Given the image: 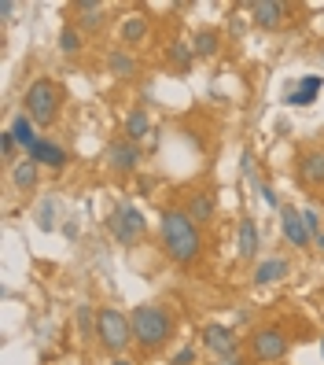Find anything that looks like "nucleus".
<instances>
[{
    "mask_svg": "<svg viewBox=\"0 0 324 365\" xmlns=\"http://www.w3.org/2000/svg\"><path fill=\"white\" fill-rule=\"evenodd\" d=\"M287 273H291L287 258H262V262L254 265L251 280H254V288H269V285H280Z\"/></svg>",
    "mask_w": 324,
    "mask_h": 365,
    "instance_id": "13",
    "label": "nucleus"
},
{
    "mask_svg": "<svg viewBox=\"0 0 324 365\" xmlns=\"http://www.w3.org/2000/svg\"><path fill=\"white\" fill-rule=\"evenodd\" d=\"M11 181H15V189H19V192H30V189L37 185V162H30V159L15 162V170H11Z\"/></svg>",
    "mask_w": 324,
    "mask_h": 365,
    "instance_id": "22",
    "label": "nucleus"
},
{
    "mask_svg": "<svg viewBox=\"0 0 324 365\" xmlns=\"http://www.w3.org/2000/svg\"><path fill=\"white\" fill-rule=\"evenodd\" d=\"M118 33H122V44H144V37H148V19H144V15H129Z\"/></svg>",
    "mask_w": 324,
    "mask_h": 365,
    "instance_id": "20",
    "label": "nucleus"
},
{
    "mask_svg": "<svg viewBox=\"0 0 324 365\" xmlns=\"http://www.w3.org/2000/svg\"><path fill=\"white\" fill-rule=\"evenodd\" d=\"M221 365H247V361H243V354H239V351H232V354H225V358H221Z\"/></svg>",
    "mask_w": 324,
    "mask_h": 365,
    "instance_id": "32",
    "label": "nucleus"
},
{
    "mask_svg": "<svg viewBox=\"0 0 324 365\" xmlns=\"http://www.w3.org/2000/svg\"><path fill=\"white\" fill-rule=\"evenodd\" d=\"M258 196H262L269 207H277V210L284 207V203H280V196H277V189H273V185H262V181H258Z\"/></svg>",
    "mask_w": 324,
    "mask_h": 365,
    "instance_id": "28",
    "label": "nucleus"
},
{
    "mask_svg": "<svg viewBox=\"0 0 324 365\" xmlns=\"http://www.w3.org/2000/svg\"><path fill=\"white\" fill-rule=\"evenodd\" d=\"M129 328H133V343H140L144 351H158L162 343L173 340L177 321H173L170 310L144 303V306H137L133 313H129Z\"/></svg>",
    "mask_w": 324,
    "mask_h": 365,
    "instance_id": "2",
    "label": "nucleus"
},
{
    "mask_svg": "<svg viewBox=\"0 0 324 365\" xmlns=\"http://www.w3.org/2000/svg\"><path fill=\"white\" fill-rule=\"evenodd\" d=\"M320 89H324V74H306V78L295 81V89H287L284 104H291V107H310Z\"/></svg>",
    "mask_w": 324,
    "mask_h": 365,
    "instance_id": "10",
    "label": "nucleus"
},
{
    "mask_svg": "<svg viewBox=\"0 0 324 365\" xmlns=\"http://www.w3.org/2000/svg\"><path fill=\"white\" fill-rule=\"evenodd\" d=\"M74 11H77V30L81 33H96L104 23H107V15H104V4H96V0H77L74 4Z\"/></svg>",
    "mask_w": 324,
    "mask_h": 365,
    "instance_id": "14",
    "label": "nucleus"
},
{
    "mask_svg": "<svg viewBox=\"0 0 324 365\" xmlns=\"http://www.w3.org/2000/svg\"><path fill=\"white\" fill-rule=\"evenodd\" d=\"M320 351H324V340H320Z\"/></svg>",
    "mask_w": 324,
    "mask_h": 365,
    "instance_id": "36",
    "label": "nucleus"
},
{
    "mask_svg": "<svg viewBox=\"0 0 324 365\" xmlns=\"http://www.w3.org/2000/svg\"><path fill=\"white\" fill-rule=\"evenodd\" d=\"M107 71L115 74V78H133L137 74V59L129 56V52H111L107 56Z\"/></svg>",
    "mask_w": 324,
    "mask_h": 365,
    "instance_id": "24",
    "label": "nucleus"
},
{
    "mask_svg": "<svg viewBox=\"0 0 324 365\" xmlns=\"http://www.w3.org/2000/svg\"><path fill=\"white\" fill-rule=\"evenodd\" d=\"M221 48V37H218V30H199L196 33V41H192V52L196 56H203V59H210Z\"/></svg>",
    "mask_w": 324,
    "mask_h": 365,
    "instance_id": "23",
    "label": "nucleus"
},
{
    "mask_svg": "<svg viewBox=\"0 0 324 365\" xmlns=\"http://www.w3.org/2000/svg\"><path fill=\"white\" fill-rule=\"evenodd\" d=\"M26 159L37 162V166H52V170H63V166H67V152H63L56 140H48V137H41L34 148H30Z\"/></svg>",
    "mask_w": 324,
    "mask_h": 365,
    "instance_id": "12",
    "label": "nucleus"
},
{
    "mask_svg": "<svg viewBox=\"0 0 324 365\" xmlns=\"http://www.w3.org/2000/svg\"><path fill=\"white\" fill-rule=\"evenodd\" d=\"M258 251H262V237H258V225L254 218H243L239 222V258H258Z\"/></svg>",
    "mask_w": 324,
    "mask_h": 365,
    "instance_id": "15",
    "label": "nucleus"
},
{
    "mask_svg": "<svg viewBox=\"0 0 324 365\" xmlns=\"http://www.w3.org/2000/svg\"><path fill=\"white\" fill-rule=\"evenodd\" d=\"M107 162H111V170H118V174H133L137 166H140V144L133 140H111L107 144Z\"/></svg>",
    "mask_w": 324,
    "mask_h": 365,
    "instance_id": "8",
    "label": "nucleus"
},
{
    "mask_svg": "<svg viewBox=\"0 0 324 365\" xmlns=\"http://www.w3.org/2000/svg\"><path fill=\"white\" fill-rule=\"evenodd\" d=\"M81 44H85V33H81L77 26H63V33H59V48L67 56H74V52H81Z\"/></svg>",
    "mask_w": 324,
    "mask_h": 365,
    "instance_id": "25",
    "label": "nucleus"
},
{
    "mask_svg": "<svg viewBox=\"0 0 324 365\" xmlns=\"http://www.w3.org/2000/svg\"><path fill=\"white\" fill-rule=\"evenodd\" d=\"M280 232H284V240H291L295 247H310L313 244L310 229H306V222H302V210H295L291 203L280 207Z\"/></svg>",
    "mask_w": 324,
    "mask_h": 365,
    "instance_id": "9",
    "label": "nucleus"
},
{
    "mask_svg": "<svg viewBox=\"0 0 324 365\" xmlns=\"http://www.w3.org/2000/svg\"><path fill=\"white\" fill-rule=\"evenodd\" d=\"M313 244H317V247H320V251H324V229H320V232H317V237H313Z\"/></svg>",
    "mask_w": 324,
    "mask_h": 365,
    "instance_id": "34",
    "label": "nucleus"
},
{
    "mask_svg": "<svg viewBox=\"0 0 324 365\" xmlns=\"http://www.w3.org/2000/svg\"><path fill=\"white\" fill-rule=\"evenodd\" d=\"M63 111V89L52 78H37L34 85L26 89V114L37 126H52Z\"/></svg>",
    "mask_w": 324,
    "mask_h": 365,
    "instance_id": "3",
    "label": "nucleus"
},
{
    "mask_svg": "<svg viewBox=\"0 0 324 365\" xmlns=\"http://www.w3.org/2000/svg\"><path fill=\"white\" fill-rule=\"evenodd\" d=\"M148 133H151V119H148V111H144V107H137V111L125 114V140L140 144Z\"/></svg>",
    "mask_w": 324,
    "mask_h": 365,
    "instance_id": "18",
    "label": "nucleus"
},
{
    "mask_svg": "<svg viewBox=\"0 0 324 365\" xmlns=\"http://www.w3.org/2000/svg\"><path fill=\"white\" fill-rule=\"evenodd\" d=\"M15 148H19V140L11 137V129H4V133H0V155H4V162L15 159Z\"/></svg>",
    "mask_w": 324,
    "mask_h": 365,
    "instance_id": "27",
    "label": "nucleus"
},
{
    "mask_svg": "<svg viewBox=\"0 0 324 365\" xmlns=\"http://www.w3.org/2000/svg\"><path fill=\"white\" fill-rule=\"evenodd\" d=\"M96 318H100V310L89 306V303H81V306L74 310V325H77V336H81V340H92V336H96Z\"/></svg>",
    "mask_w": 324,
    "mask_h": 365,
    "instance_id": "21",
    "label": "nucleus"
},
{
    "mask_svg": "<svg viewBox=\"0 0 324 365\" xmlns=\"http://www.w3.org/2000/svg\"><path fill=\"white\" fill-rule=\"evenodd\" d=\"M247 347H251V358H254V361H280V358L287 354L291 340H287L284 328L266 325V328H254V332H251Z\"/></svg>",
    "mask_w": 324,
    "mask_h": 365,
    "instance_id": "6",
    "label": "nucleus"
},
{
    "mask_svg": "<svg viewBox=\"0 0 324 365\" xmlns=\"http://www.w3.org/2000/svg\"><path fill=\"white\" fill-rule=\"evenodd\" d=\"M192 56H196V52H192V44H188V41H173L170 59H173L177 66H181V71H188V66H192Z\"/></svg>",
    "mask_w": 324,
    "mask_h": 365,
    "instance_id": "26",
    "label": "nucleus"
},
{
    "mask_svg": "<svg viewBox=\"0 0 324 365\" xmlns=\"http://www.w3.org/2000/svg\"><path fill=\"white\" fill-rule=\"evenodd\" d=\"M107 365H133V361H129V358H115V361H107Z\"/></svg>",
    "mask_w": 324,
    "mask_h": 365,
    "instance_id": "35",
    "label": "nucleus"
},
{
    "mask_svg": "<svg viewBox=\"0 0 324 365\" xmlns=\"http://www.w3.org/2000/svg\"><path fill=\"white\" fill-rule=\"evenodd\" d=\"M299 177L306 181V185H320V181H324V152H302Z\"/></svg>",
    "mask_w": 324,
    "mask_h": 365,
    "instance_id": "17",
    "label": "nucleus"
},
{
    "mask_svg": "<svg viewBox=\"0 0 324 365\" xmlns=\"http://www.w3.org/2000/svg\"><path fill=\"white\" fill-rule=\"evenodd\" d=\"M41 229H56V218H52V199H44V207H41Z\"/></svg>",
    "mask_w": 324,
    "mask_h": 365,
    "instance_id": "31",
    "label": "nucleus"
},
{
    "mask_svg": "<svg viewBox=\"0 0 324 365\" xmlns=\"http://www.w3.org/2000/svg\"><path fill=\"white\" fill-rule=\"evenodd\" d=\"M158 240H162V251H166L170 262L177 265H192L203 255V237H199V225L188 218V210H162L158 218Z\"/></svg>",
    "mask_w": 324,
    "mask_h": 365,
    "instance_id": "1",
    "label": "nucleus"
},
{
    "mask_svg": "<svg viewBox=\"0 0 324 365\" xmlns=\"http://www.w3.org/2000/svg\"><path fill=\"white\" fill-rule=\"evenodd\" d=\"M203 347H206L210 354H218V358H225V354L239 351L236 328H229V325H218V321H210V325L203 328Z\"/></svg>",
    "mask_w": 324,
    "mask_h": 365,
    "instance_id": "7",
    "label": "nucleus"
},
{
    "mask_svg": "<svg viewBox=\"0 0 324 365\" xmlns=\"http://www.w3.org/2000/svg\"><path fill=\"white\" fill-rule=\"evenodd\" d=\"M96 343L104 347L107 354L122 358V351L133 343V328H129V318L115 306H104L100 318H96Z\"/></svg>",
    "mask_w": 324,
    "mask_h": 365,
    "instance_id": "4",
    "label": "nucleus"
},
{
    "mask_svg": "<svg viewBox=\"0 0 324 365\" xmlns=\"http://www.w3.org/2000/svg\"><path fill=\"white\" fill-rule=\"evenodd\" d=\"M11 137L19 140V144L26 148V152H30V148H34V144L41 140V137H37V122L30 119L26 111H23V114H15V122H11Z\"/></svg>",
    "mask_w": 324,
    "mask_h": 365,
    "instance_id": "19",
    "label": "nucleus"
},
{
    "mask_svg": "<svg viewBox=\"0 0 324 365\" xmlns=\"http://www.w3.org/2000/svg\"><path fill=\"white\" fill-rule=\"evenodd\" d=\"M173 365H196V347H181L173 354Z\"/></svg>",
    "mask_w": 324,
    "mask_h": 365,
    "instance_id": "30",
    "label": "nucleus"
},
{
    "mask_svg": "<svg viewBox=\"0 0 324 365\" xmlns=\"http://www.w3.org/2000/svg\"><path fill=\"white\" fill-rule=\"evenodd\" d=\"M107 232H111L118 244L133 247V244L144 237V210L133 207V203H118L115 210L107 214Z\"/></svg>",
    "mask_w": 324,
    "mask_h": 365,
    "instance_id": "5",
    "label": "nucleus"
},
{
    "mask_svg": "<svg viewBox=\"0 0 324 365\" xmlns=\"http://www.w3.org/2000/svg\"><path fill=\"white\" fill-rule=\"evenodd\" d=\"M284 15H287V4H280V0H254L251 4V23L262 30H277L284 23Z\"/></svg>",
    "mask_w": 324,
    "mask_h": 365,
    "instance_id": "11",
    "label": "nucleus"
},
{
    "mask_svg": "<svg viewBox=\"0 0 324 365\" xmlns=\"http://www.w3.org/2000/svg\"><path fill=\"white\" fill-rule=\"evenodd\" d=\"M188 218L192 222H196V225H206L210 218H214V210H218V203H214V196H210V192H196V196H192L188 199Z\"/></svg>",
    "mask_w": 324,
    "mask_h": 365,
    "instance_id": "16",
    "label": "nucleus"
},
{
    "mask_svg": "<svg viewBox=\"0 0 324 365\" xmlns=\"http://www.w3.org/2000/svg\"><path fill=\"white\" fill-rule=\"evenodd\" d=\"M302 222H306V229H310V237H317V232H320V218H317V210H313V207H306V210H302Z\"/></svg>",
    "mask_w": 324,
    "mask_h": 365,
    "instance_id": "29",
    "label": "nucleus"
},
{
    "mask_svg": "<svg viewBox=\"0 0 324 365\" xmlns=\"http://www.w3.org/2000/svg\"><path fill=\"white\" fill-rule=\"evenodd\" d=\"M11 15H15V4H11V0H4V4H0V19H11Z\"/></svg>",
    "mask_w": 324,
    "mask_h": 365,
    "instance_id": "33",
    "label": "nucleus"
}]
</instances>
